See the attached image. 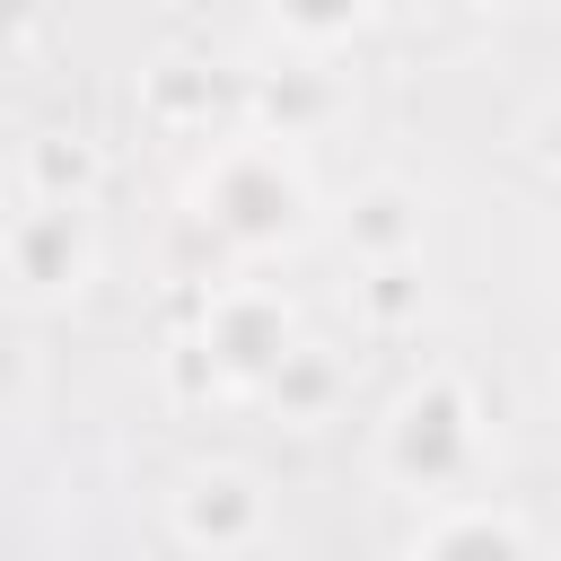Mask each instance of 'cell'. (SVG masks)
<instances>
[{
    "label": "cell",
    "instance_id": "6",
    "mask_svg": "<svg viewBox=\"0 0 561 561\" xmlns=\"http://www.w3.org/2000/svg\"><path fill=\"white\" fill-rule=\"evenodd\" d=\"M140 123L167 140H228L245 131V79H219L210 61H158L140 79Z\"/></svg>",
    "mask_w": 561,
    "mask_h": 561
},
{
    "label": "cell",
    "instance_id": "17",
    "mask_svg": "<svg viewBox=\"0 0 561 561\" xmlns=\"http://www.w3.org/2000/svg\"><path fill=\"white\" fill-rule=\"evenodd\" d=\"M473 9H517V0H473Z\"/></svg>",
    "mask_w": 561,
    "mask_h": 561
},
{
    "label": "cell",
    "instance_id": "1",
    "mask_svg": "<svg viewBox=\"0 0 561 561\" xmlns=\"http://www.w3.org/2000/svg\"><path fill=\"white\" fill-rule=\"evenodd\" d=\"M193 219L228 245V254H280L316 228V184L298 167L289 140L272 131H228L210 149V167L193 175Z\"/></svg>",
    "mask_w": 561,
    "mask_h": 561
},
{
    "label": "cell",
    "instance_id": "10",
    "mask_svg": "<svg viewBox=\"0 0 561 561\" xmlns=\"http://www.w3.org/2000/svg\"><path fill=\"white\" fill-rule=\"evenodd\" d=\"M324 114H333V79H324V70H280V79H254V88H245V131L307 140Z\"/></svg>",
    "mask_w": 561,
    "mask_h": 561
},
{
    "label": "cell",
    "instance_id": "13",
    "mask_svg": "<svg viewBox=\"0 0 561 561\" xmlns=\"http://www.w3.org/2000/svg\"><path fill=\"white\" fill-rule=\"evenodd\" d=\"M359 307H368V324H412L421 316V254H394V263H368V280H359Z\"/></svg>",
    "mask_w": 561,
    "mask_h": 561
},
{
    "label": "cell",
    "instance_id": "14",
    "mask_svg": "<svg viewBox=\"0 0 561 561\" xmlns=\"http://www.w3.org/2000/svg\"><path fill=\"white\" fill-rule=\"evenodd\" d=\"M35 44V0H0V70H18Z\"/></svg>",
    "mask_w": 561,
    "mask_h": 561
},
{
    "label": "cell",
    "instance_id": "7",
    "mask_svg": "<svg viewBox=\"0 0 561 561\" xmlns=\"http://www.w3.org/2000/svg\"><path fill=\"white\" fill-rule=\"evenodd\" d=\"M412 561H535V543H526V526H517L508 508L456 500V508H438V517L421 526Z\"/></svg>",
    "mask_w": 561,
    "mask_h": 561
},
{
    "label": "cell",
    "instance_id": "9",
    "mask_svg": "<svg viewBox=\"0 0 561 561\" xmlns=\"http://www.w3.org/2000/svg\"><path fill=\"white\" fill-rule=\"evenodd\" d=\"M18 175H26V202H96V184H105V158H96V140H79V131H35L26 140V158H18Z\"/></svg>",
    "mask_w": 561,
    "mask_h": 561
},
{
    "label": "cell",
    "instance_id": "3",
    "mask_svg": "<svg viewBox=\"0 0 561 561\" xmlns=\"http://www.w3.org/2000/svg\"><path fill=\"white\" fill-rule=\"evenodd\" d=\"M193 342L210 351V368H219L228 394H263L272 368L298 351V316H289L280 289H263V280H228V289L202 298V333H193Z\"/></svg>",
    "mask_w": 561,
    "mask_h": 561
},
{
    "label": "cell",
    "instance_id": "11",
    "mask_svg": "<svg viewBox=\"0 0 561 561\" xmlns=\"http://www.w3.org/2000/svg\"><path fill=\"white\" fill-rule=\"evenodd\" d=\"M272 403H280V421H324L333 412V394H342V359L333 351H316V342H298L280 368H272V386H263Z\"/></svg>",
    "mask_w": 561,
    "mask_h": 561
},
{
    "label": "cell",
    "instance_id": "8",
    "mask_svg": "<svg viewBox=\"0 0 561 561\" xmlns=\"http://www.w3.org/2000/svg\"><path fill=\"white\" fill-rule=\"evenodd\" d=\"M342 245H351L359 263L421 254V193H412V184H394V175L359 184V193H351V210H342Z\"/></svg>",
    "mask_w": 561,
    "mask_h": 561
},
{
    "label": "cell",
    "instance_id": "5",
    "mask_svg": "<svg viewBox=\"0 0 561 561\" xmlns=\"http://www.w3.org/2000/svg\"><path fill=\"white\" fill-rule=\"evenodd\" d=\"M167 526H175V543H184V552L237 561V552H254V543H263L272 500H263V482H254L245 465H193V473L175 482V500H167Z\"/></svg>",
    "mask_w": 561,
    "mask_h": 561
},
{
    "label": "cell",
    "instance_id": "15",
    "mask_svg": "<svg viewBox=\"0 0 561 561\" xmlns=\"http://www.w3.org/2000/svg\"><path fill=\"white\" fill-rule=\"evenodd\" d=\"M526 149H535L543 167H561V96H543V105L526 114Z\"/></svg>",
    "mask_w": 561,
    "mask_h": 561
},
{
    "label": "cell",
    "instance_id": "12",
    "mask_svg": "<svg viewBox=\"0 0 561 561\" xmlns=\"http://www.w3.org/2000/svg\"><path fill=\"white\" fill-rule=\"evenodd\" d=\"M368 9H377V0H272V26H280V35H298L307 53H324V44L359 35V26H368Z\"/></svg>",
    "mask_w": 561,
    "mask_h": 561
},
{
    "label": "cell",
    "instance_id": "16",
    "mask_svg": "<svg viewBox=\"0 0 561 561\" xmlns=\"http://www.w3.org/2000/svg\"><path fill=\"white\" fill-rule=\"evenodd\" d=\"M26 394V351H18V333H0V403H18Z\"/></svg>",
    "mask_w": 561,
    "mask_h": 561
},
{
    "label": "cell",
    "instance_id": "2",
    "mask_svg": "<svg viewBox=\"0 0 561 561\" xmlns=\"http://www.w3.org/2000/svg\"><path fill=\"white\" fill-rule=\"evenodd\" d=\"M473 465H482V403L465 394V377L438 368V377L403 386L394 412H386V430H377V473L403 482V491L447 500V491H465Z\"/></svg>",
    "mask_w": 561,
    "mask_h": 561
},
{
    "label": "cell",
    "instance_id": "4",
    "mask_svg": "<svg viewBox=\"0 0 561 561\" xmlns=\"http://www.w3.org/2000/svg\"><path fill=\"white\" fill-rule=\"evenodd\" d=\"M0 272L26 289V298H70L88 272H96V228L79 202H26L0 219Z\"/></svg>",
    "mask_w": 561,
    "mask_h": 561
}]
</instances>
